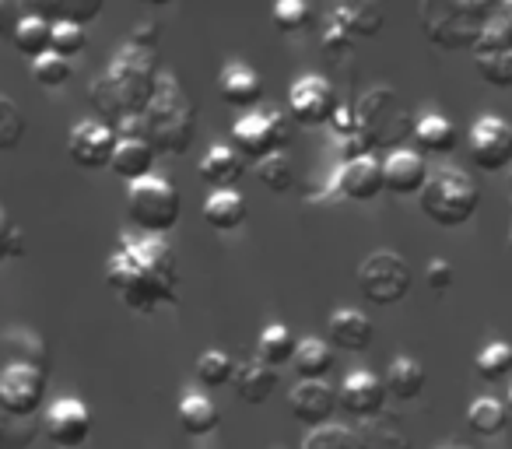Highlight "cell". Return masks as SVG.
Segmentation results:
<instances>
[{
	"label": "cell",
	"instance_id": "d6a6232c",
	"mask_svg": "<svg viewBox=\"0 0 512 449\" xmlns=\"http://www.w3.org/2000/svg\"><path fill=\"white\" fill-rule=\"evenodd\" d=\"M0 348H8L4 365H36L46 372L50 362V351H46L43 337L39 334H25V330H11V334H0Z\"/></svg>",
	"mask_w": 512,
	"mask_h": 449
},
{
	"label": "cell",
	"instance_id": "f546056e",
	"mask_svg": "<svg viewBox=\"0 0 512 449\" xmlns=\"http://www.w3.org/2000/svg\"><path fill=\"white\" fill-rule=\"evenodd\" d=\"M355 432L362 439V449H411V435H407V428L393 414H379V418L362 421Z\"/></svg>",
	"mask_w": 512,
	"mask_h": 449
},
{
	"label": "cell",
	"instance_id": "52a82bcc",
	"mask_svg": "<svg viewBox=\"0 0 512 449\" xmlns=\"http://www.w3.org/2000/svg\"><path fill=\"white\" fill-rule=\"evenodd\" d=\"M127 218L137 229V236L165 239L183 218V197L169 179L148 176L127 186Z\"/></svg>",
	"mask_w": 512,
	"mask_h": 449
},
{
	"label": "cell",
	"instance_id": "2e32d148",
	"mask_svg": "<svg viewBox=\"0 0 512 449\" xmlns=\"http://www.w3.org/2000/svg\"><path fill=\"white\" fill-rule=\"evenodd\" d=\"M288 411H292L295 421L313 432V428L330 425V418L337 414V390L320 379V383H295L292 393H288Z\"/></svg>",
	"mask_w": 512,
	"mask_h": 449
},
{
	"label": "cell",
	"instance_id": "9c48e42d",
	"mask_svg": "<svg viewBox=\"0 0 512 449\" xmlns=\"http://www.w3.org/2000/svg\"><path fill=\"white\" fill-rule=\"evenodd\" d=\"M288 141H292V127L274 109L249 113L242 120H235L232 127V144L239 151V158H253V162H264L271 155H285Z\"/></svg>",
	"mask_w": 512,
	"mask_h": 449
},
{
	"label": "cell",
	"instance_id": "7402d4cb",
	"mask_svg": "<svg viewBox=\"0 0 512 449\" xmlns=\"http://www.w3.org/2000/svg\"><path fill=\"white\" fill-rule=\"evenodd\" d=\"M383 4H376V0H362V4H341V8L330 11V25H337L341 32H348L355 43H362V39H372L379 36V29H383Z\"/></svg>",
	"mask_w": 512,
	"mask_h": 449
},
{
	"label": "cell",
	"instance_id": "44dd1931",
	"mask_svg": "<svg viewBox=\"0 0 512 449\" xmlns=\"http://www.w3.org/2000/svg\"><path fill=\"white\" fill-rule=\"evenodd\" d=\"M155 151L148 148L144 141H137V137H116V151H113V162H109V169L116 172V179H123L127 186L141 183V179L155 176Z\"/></svg>",
	"mask_w": 512,
	"mask_h": 449
},
{
	"label": "cell",
	"instance_id": "d590c367",
	"mask_svg": "<svg viewBox=\"0 0 512 449\" xmlns=\"http://www.w3.org/2000/svg\"><path fill=\"white\" fill-rule=\"evenodd\" d=\"M474 365H477V376H481L484 383H502V379H509V372H512V344H505V341L484 344V348L477 351Z\"/></svg>",
	"mask_w": 512,
	"mask_h": 449
},
{
	"label": "cell",
	"instance_id": "f5cc1de1",
	"mask_svg": "<svg viewBox=\"0 0 512 449\" xmlns=\"http://www.w3.org/2000/svg\"><path fill=\"white\" fill-rule=\"evenodd\" d=\"M509 190H512V176H509Z\"/></svg>",
	"mask_w": 512,
	"mask_h": 449
},
{
	"label": "cell",
	"instance_id": "ac0fdd59",
	"mask_svg": "<svg viewBox=\"0 0 512 449\" xmlns=\"http://www.w3.org/2000/svg\"><path fill=\"white\" fill-rule=\"evenodd\" d=\"M383 183L393 197H418L428 183V165L418 151H390L383 158Z\"/></svg>",
	"mask_w": 512,
	"mask_h": 449
},
{
	"label": "cell",
	"instance_id": "3957f363",
	"mask_svg": "<svg viewBox=\"0 0 512 449\" xmlns=\"http://www.w3.org/2000/svg\"><path fill=\"white\" fill-rule=\"evenodd\" d=\"M116 137H137L148 144L155 155L176 158L186 155L190 144L197 141V106L190 92L176 74H162L155 88V99L148 102L137 120H127L116 127Z\"/></svg>",
	"mask_w": 512,
	"mask_h": 449
},
{
	"label": "cell",
	"instance_id": "f6af8a7d",
	"mask_svg": "<svg viewBox=\"0 0 512 449\" xmlns=\"http://www.w3.org/2000/svg\"><path fill=\"white\" fill-rule=\"evenodd\" d=\"M18 257H25V232L18 229L15 221H11V214L0 207V267Z\"/></svg>",
	"mask_w": 512,
	"mask_h": 449
},
{
	"label": "cell",
	"instance_id": "484cf974",
	"mask_svg": "<svg viewBox=\"0 0 512 449\" xmlns=\"http://www.w3.org/2000/svg\"><path fill=\"white\" fill-rule=\"evenodd\" d=\"M383 386H386V397H397V400H404V404H411V400H418L421 393H425V369H421V362H414V358L397 355L386 365Z\"/></svg>",
	"mask_w": 512,
	"mask_h": 449
},
{
	"label": "cell",
	"instance_id": "5bb4252c",
	"mask_svg": "<svg viewBox=\"0 0 512 449\" xmlns=\"http://www.w3.org/2000/svg\"><path fill=\"white\" fill-rule=\"evenodd\" d=\"M43 435L57 449H81L92 435V411L78 397H60L43 418Z\"/></svg>",
	"mask_w": 512,
	"mask_h": 449
},
{
	"label": "cell",
	"instance_id": "8992f818",
	"mask_svg": "<svg viewBox=\"0 0 512 449\" xmlns=\"http://www.w3.org/2000/svg\"><path fill=\"white\" fill-rule=\"evenodd\" d=\"M355 116H358V137H362L372 155H376V148H393V144H400L404 137L414 134L411 113H407L404 99L390 85L369 88L358 99Z\"/></svg>",
	"mask_w": 512,
	"mask_h": 449
},
{
	"label": "cell",
	"instance_id": "c3c4849f",
	"mask_svg": "<svg viewBox=\"0 0 512 449\" xmlns=\"http://www.w3.org/2000/svg\"><path fill=\"white\" fill-rule=\"evenodd\" d=\"M453 278H456L453 264L442 260V257L425 267V285L432 288V292H449V288H453Z\"/></svg>",
	"mask_w": 512,
	"mask_h": 449
},
{
	"label": "cell",
	"instance_id": "ffe728a7",
	"mask_svg": "<svg viewBox=\"0 0 512 449\" xmlns=\"http://www.w3.org/2000/svg\"><path fill=\"white\" fill-rule=\"evenodd\" d=\"M218 95L232 109H253L256 102L264 99V78L242 60H232L218 74Z\"/></svg>",
	"mask_w": 512,
	"mask_h": 449
},
{
	"label": "cell",
	"instance_id": "ba28073f",
	"mask_svg": "<svg viewBox=\"0 0 512 449\" xmlns=\"http://www.w3.org/2000/svg\"><path fill=\"white\" fill-rule=\"evenodd\" d=\"M358 292L362 299H369L372 306H397V302L407 299L414 285V274H411V264H407L400 253L393 250H376L358 264Z\"/></svg>",
	"mask_w": 512,
	"mask_h": 449
},
{
	"label": "cell",
	"instance_id": "1f68e13d",
	"mask_svg": "<svg viewBox=\"0 0 512 449\" xmlns=\"http://www.w3.org/2000/svg\"><path fill=\"white\" fill-rule=\"evenodd\" d=\"M295 348H299V337L285 323H271V327H264L260 341H256V358L271 365V369H281V365H288L295 358Z\"/></svg>",
	"mask_w": 512,
	"mask_h": 449
},
{
	"label": "cell",
	"instance_id": "5b68a950",
	"mask_svg": "<svg viewBox=\"0 0 512 449\" xmlns=\"http://www.w3.org/2000/svg\"><path fill=\"white\" fill-rule=\"evenodd\" d=\"M421 214H425L432 225L439 229H460L481 207V190H477L474 176L453 165H442V169L428 172L425 190L418 193Z\"/></svg>",
	"mask_w": 512,
	"mask_h": 449
},
{
	"label": "cell",
	"instance_id": "83f0119b",
	"mask_svg": "<svg viewBox=\"0 0 512 449\" xmlns=\"http://www.w3.org/2000/svg\"><path fill=\"white\" fill-rule=\"evenodd\" d=\"M411 137L418 141V148L425 151V155H449V151H456V144H460L456 127L439 113L418 116V120H414V134Z\"/></svg>",
	"mask_w": 512,
	"mask_h": 449
},
{
	"label": "cell",
	"instance_id": "4dcf8cb0",
	"mask_svg": "<svg viewBox=\"0 0 512 449\" xmlns=\"http://www.w3.org/2000/svg\"><path fill=\"white\" fill-rule=\"evenodd\" d=\"M176 418H179V428H183L186 435H197L200 439V435H211L214 428H218L221 411L214 407L211 397H204V393H186L176 407Z\"/></svg>",
	"mask_w": 512,
	"mask_h": 449
},
{
	"label": "cell",
	"instance_id": "db71d44e",
	"mask_svg": "<svg viewBox=\"0 0 512 449\" xmlns=\"http://www.w3.org/2000/svg\"><path fill=\"white\" fill-rule=\"evenodd\" d=\"M509 246H512V232H509Z\"/></svg>",
	"mask_w": 512,
	"mask_h": 449
},
{
	"label": "cell",
	"instance_id": "4fadbf2b",
	"mask_svg": "<svg viewBox=\"0 0 512 449\" xmlns=\"http://www.w3.org/2000/svg\"><path fill=\"white\" fill-rule=\"evenodd\" d=\"M113 151H116V130L102 120H81V123H74L71 134H67V155L85 172L109 169Z\"/></svg>",
	"mask_w": 512,
	"mask_h": 449
},
{
	"label": "cell",
	"instance_id": "f35d334b",
	"mask_svg": "<svg viewBox=\"0 0 512 449\" xmlns=\"http://www.w3.org/2000/svg\"><path fill=\"white\" fill-rule=\"evenodd\" d=\"M256 176H260V183L267 186L271 193H288L295 186V165L292 158L285 155H271L264 158V162H256Z\"/></svg>",
	"mask_w": 512,
	"mask_h": 449
},
{
	"label": "cell",
	"instance_id": "681fc988",
	"mask_svg": "<svg viewBox=\"0 0 512 449\" xmlns=\"http://www.w3.org/2000/svg\"><path fill=\"white\" fill-rule=\"evenodd\" d=\"M158 22H137L134 29H130V36H127V46H134V50H148V53H155V46H158Z\"/></svg>",
	"mask_w": 512,
	"mask_h": 449
},
{
	"label": "cell",
	"instance_id": "d6986e66",
	"mask_svg": "<svg viewBox=\"0 0 512 449\" xmlns=\"http://www.w3.org/2000/svg\"><path fill=\"white\" fill-rule=\"evenodd\" d=\"M327 337L334 351H348V355H362V351L372 348L376 341V327L372 320L362 313V309H337L327 323Z\"/></svg>",
	"mask_w": 512,
	"mask_h": 449
},
{
	"label": "cell",
	"instance_id": "277c9868",
	"mask_svg": "<svg viewBox=\"0 0 512 449\" xmlns=\"http://www.w3.org/2000/svg\"><path fill=\"white\" fill-rule=\"evenodd\" d=\"M495 15L498 4L491 0H425L418 8V25L439 50H474L481 29Z\"/></svg>",
	"mask_w": 512,
	"mask_h": 449
},
{
	"label": "cell",
	"instance_id": "ee69618b",
	"mask_svg": "<svg viewBox=\"0 0 512 449\" xmlns=\"http://www.w3.org/2000/svg\"><path fill=\"white\" fill-rule=\"evenodd\" d=\"M477 74L484 78V85L491 88H512V53H484V57H474Z\"/></svg>",
	"mask_w": 512,
	"mask_h": 449
},
{
	"label": "cell",
	"instance_id": "6da1fadb",
	"mask_svg": "<svg viewBox=\"0 0 512 449\" xmlns=\"http://www.w3.org/2000/svg\"><path fill=\"white\" fill-rule=\"evenodd\" d=\"M106 281L134 313H158L179 302V260L165 239L123 232L106 260Z\"/></svg>",
	"mask_w": 512,
	"mask_h": 449
},
{
	"label": "cell",
	"instance_id": "f1b7e54d",
	"mask_svg": "<svg viewBox=\"0 0 512 449\" xmlns=\"http://www.w3.org/2000/svg\"><path fill=\"white\" fill-rule=\"evenodd\" d=\"M249 207L239 190H214L204 204V221L214 232H235L246 221Z\"/></svg>",
	"mask_w": 512,
	"mask_h": 449
},
{
	"label": "cell",
	"instance_id": "cb8c5ba5",
	"mask_svg": "<svg viewBox=\"0 0 512 449\" xmlns=\"http://www.w3.org/2000/svg\"><path fill=\"white\" fill-rule=\"evenodd\" d=\"M242 158L235 148H228V144H214V148L204 151V158H200V179H204L207 186H214V190H235V183L242 179Z\"/></svg>",
	"mask_w": 512,
	"mask_h": 449
},
{
	"label": "cell",
	"instance_id": "603a6c76",
	"mask_svg": "<svg viewBox=\"0 0 512 449\" xmlns=\"http://www.w3.org/2000/svg\"><path fill=\"white\" fill-rule=\"evenodd\" d=\"M235 397L242 400V404L256 407V404H267L271 400V393L278 390V369H271V365H264L260 358L256 362H246L235 369Z\"/></svg>",
	"mask_w": 512,
	"mask_h": 449
},
{
	"label": "cell",
	"instance_id": "816d5d0a",
	"mask_svg": "<svg viewBox=\"0 0 512 449\" xmlns=\"http://www.w3.org/2000/svg\"><path fill=\"white\" fill-rule=\"evenodd\" d=\"M505 411H509V418H512V386H509V397H505Z\"/></svg>",
	"mask_w": 512,
	"mask_h": 449
},
{
	"label": "cell",
	"instance_id": "74e56055",
	"mask_svg": "<svg viewBox=\"0 0 512 449\" xmlns=\"http://www.w3.org/2000/svg\"><path fill=\"white\" fill-rule=\"evenodd\" d=\"M25 134H29V123H25L18 102L0 95V151H15L25 141Z\"/></svg>",
	"mask_w": 512,
	"mask_h": 449
},
{
	"label": "cell",
	"instance_id": "e575fe53",
	"mask_svg": "<svg viewBox=\"0 0 512 449\" xmlns=\"http://www.w3.org/2000/svg\"><path fill=\"white\" fill-rule=\"evenodd\" d=\"M32 15L46 18L50 25H81V29H88V25L95 22V18L102 15V4H29Z\"/></svg>",
	"mask_w": 512,
	"mask_h": 449
},
{
	"label": "cell",
	"instance_id": "7a4b0ae2",
	"mask_svg": "<svg viewBox=\"0 0 512 449\" xmlns=\"http://www.w3.org/2000/svg\"><path fill=\"white\" fill-rule=\"evenodd\" d=\"M158 81H162V67H158L155 53L134 50V46L123 43L109 60L106 74L92 85L88 99H92L95 113L102 116V123L116 130L120 123L137 120L148 109Z\"/></svg>",
	"mask_w": 512,
	"mask_h": 449
},
{
	"label": "cell",
	"instance_id": "4316f807",
	"mask_svg": "<svg viewBox=\"0 0 512 449\" xmlns=\"http://www.w3.org/2000/svg\"><path fill=\"white\" fill-rule=\"evenodd\" d=\"M11 43H15L18 53L39 60V57H46V53H53V25L46 22V18L32 15L29 8H22V18H18V25L11 29Z\"/></svg>",
	"mask_w": 512,
	"mask_h": 449
},
{
	"label": "cell",
	"instance_id": "b9f144b4",
	"mask_svg": "<svg viewBox=\"0 0 512 449\" xmlns=\"http://www.w3.org/2000/svg\"><path fill=\"white\" fill-rule=\"evenodd\" d=\"M39 435V425L29 418H11L0 411V449H29Z\"/></svg>",
	"mask_w": 512,
	"mask_h": 449
},
{
	"label": "cell",
	"instance_id": "ab89813d",
	"mask_svg": "<svg viewBox=\"0 0 512 449\" xmlns=\"http://www.w3.org/2000/svg\"><path fill=\"white\" fill-rule=\"evenodd\" d=\"M302 449H362V439H358L355 428L323 425V428H313V432L302 439Z\"/></svg>",
	"mask_w": 512,
	"mask_h": 449
},
{
	"label": "cell",
	"instance_id": "7c38bea8",
	"mask_svg": "<svg viewBox=\"0 0 512 449\" xmlns=\"http://www.w3.org/2000/svg\"><path fill=\"white\" fill-rule=\"evenodd\" d=\"M470 158L481 172H502L512 165V123L488 113L470 127L467 134Z\"/></svg>",
	"mask_w": 512,
	"mask_h": 449
},
{
	"label": "cell",
	"instance_id": "7bdbcfd3",
	"mask_svg": "<svg viewBox=\"0 0 512 449\" xmlns=\"http://www.w3.org/2000/svg\"><path fill=\"white\" fill-rule=\"evenodd\" d=\"M32 78L43 88H64L67 81L74 78V67H71V60L57 57V53H46V57L32 60Z\"/></svg>",
	"mask_w": 512,
	"mask_h": 449
},
{
	"label": "cell",
	"instance_id": "9a60e30c",
	"mask_svg": "<svg viewBox=\"0 0 512 449\" xmlns=\"http://www.w3.org/2000/svg\"><path fill=\"white\" fill-rule=\"evenodd\" d=\"M337 407L344 414L358 421H369V418H379L386 407V386L379 376L372 372H351V376L341 379V390H337Z\"/></svg>",
	"mask_w": 512,
	"mask_h": 449
},
{
	"label": "cell",
	"instance_id": "8fae6325",
	"mask_svg": "<svg viewBox=\"0 0 512 449\" xmlns=\"http://www.w3.org/2000/svg\"><path fill=\"white\" fill-rule=\"evenodd\" d=\"M341 106V95L323 74H302L288 92V116L299 127H327Z\"/></svg>",
	"mask_w": 512,
	"mask_h": 449
},
{
	"label": "cell",
	"instance_id": "60d3db41",
	"mask_svg": "<svg viewBox=\"0 0 512 449\" xmlns=\"http://www.w3.org/2000/svg\"><path fill=\"white\" fill-rule=\"evenodd\" d=\"M271 18H274V29H278L281 36H295V32L309 29V22H313V8L302 4V0H281V4H274Z\"/></svg>",
	"mask_w": 512,
	"mask_h": 449
},
{
	"label": "cell",
	"instance_id": "7dc6e473",
	"mask_svg": "<svg viewBox=\"0 0 512 449\" xmlns=\"http://www.w3.org/2000/svg\"><path fill=\"white\" fill-rule=\"evenodd\" d=\"M330 130H334V137H337V144L341 141H351V137H358V116H355V106H337V113L330 116V123H327Z\"/></svg>",
	"mask_w": 512,
	"mask_h": 449
},
{
	"label": "cell",
	"instance_id": "f907efd6",
	"mask_svg": "<svg viewBox=\"0 0 512 449\" xmlns=\"http://www.w3.org/2000/svg\"><path fill=\"white\" fill-rule=\"evenodd\" d=\"M435 449H470V446H460V442H446V446H435Z\"/></svg>",
	"mask_w": 512,
	"mask_h": 449
},
{
	"label": "cell",
	"instance_id": "836d02e7",
	"mask_svg": "<svg viewBox=\"0 0 512 449\" xmlns=\"http://www.w3.org/2000/svg\"><path fill=\"white\" fill-rule=\"evenodd\" d=\"M467 425L474 435L481 439H495L509 428V411H505L502 400H491V397H481L467 407Z\"/></svg>",
	"mask_w": 512,
	"mask_h": 449
},
{
	"label": "cell",
	"instance_id": "bcb514c9",
	"mask_svg": "<svg viewBox=\"0 0 512 449\" xmlns=\"http://www.w3.org/2000/svg\"><path fill=\"white\" fill-rule=\"evenodd\" d=\"M85 46H88V32L81 29V25H67V22L53 25V53H57V57L71 60V57H78Z\"/></svg>",
	"mask_w": 512,
	"mask_h": 449
},
{
	"label": "cell",
	"instance_id": "30bf717a",
	"mask_svg": "<svg viewBox=\"0 0 512 449\" xmlns=\"http://www.w3.org/2000/svg\"><path fill=\"white\" fill-rule=\"evenodd\" d=\"M46 400V372L36 365H0V411L32 418Z\"/></svg>",
	"mask_w": 512,
	"mask_h": 449
},
{
	"label": "cell",
	"instance_id": "d4e9b609",
	"mask_svg": "<svg viewBox=\"0 0 512 449\" xmlns=\"http://www.w3.org/2000/svg\"><path fill=\"white\" fill-rule=\"evenodd\" d=\"M292 369L299 376V383H320L334 369V348L323 337H302L299 348H295Z\"/></svg>",
	"mask_w": 512,
	"mask_h": 449
},
{
	"label": "cell",
	"instance_id": "e0dca14e",
	"mask_svg": "<svg viewBox=\"0 0 512 449\" xmlns=\"http://www.w3.org/2000/svg\"><path fill=\"white\" fill-rule=\"evenodd\" d=\"M383 190H386V183H383V158L365 155V158H355V162H344L341 165V176H337V193H341L344 200L369 204V200H376Z\"/></svg>",
	"mask_w": 512,
	"mask_h": 449
},
{
	"label": "cell",
	"instance_id": "8d00e7d4",
	"mask_svg": "<svg viewBox=\"0 0 512 449\" xmlns=\"http://www.w3.org/2000/svg\"><path fill=\"white\" fill-rule=\"evenodd\" d=\"M197 379L204 386H211V390H218V386H228L235 379V369H239V362H235L232 355H225V351H204V355L197 358Z\"/></svg>",
	"mask_w": 512,
	"mask_h": 449
}]
</instances>
